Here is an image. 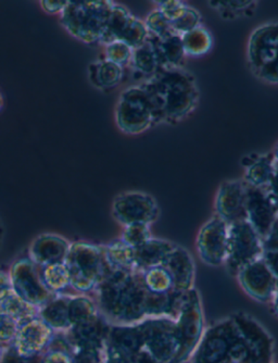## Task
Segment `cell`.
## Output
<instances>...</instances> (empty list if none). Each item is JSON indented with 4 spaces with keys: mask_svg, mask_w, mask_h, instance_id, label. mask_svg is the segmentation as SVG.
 <instances>
[{
    "mask_svg": "<svg viewBox=\"0 0 278 363\" xmlns=\"http://www.w3.org/2000/svg\"><path fill=\"white\" fill-rule=\"evenodd\" d=\"M151 38L155 43L161 68H182L184 60L187 56L185 54L181 35L173 33L171 35L161 40Z\"/></svg>",
    "mask_w": 278,
    "mask_h": 363,
    "instance_id": "25",
    "label": "cell"
},
{
    "mask_svg": "<svg viewBox=\"0 0 278 363\" xmlns=\"http://www.w3.org/2000/svg\"><path fill=\"white\" fill-rule=\"evenodd\" d=\"M40 358L42 356L36 357V358H24L13 350L11 345H9V346H6L4 350L0 363H40Z\"/></svg>",
    "mask_w": 278,
    "mask_h": 363,
    "instance_id": "40",
    "label": "cell"
},
{
    "mask_svg": "<svg viewBox=\"0 0 278 363\" xmlns=\"http://www.w3.org/2000/svg\"><path fill=\"white\" fill-rule=\"evenodd\" d=\"M150 297L139 271L110 270L93 293L100 315L111 325L149 319Z\"/></svg>",
    "mask_w": 278,
    "mask_h": 363,
    "instance_id": "1",
    "label": "cell"
},
{
    "mask_svg": "<svg viewBox=\"0 0 278 363\" xmlns=\"http://www.w3.org/2000/svg\"><path fill=\"white\" fill-rule=\"evenodd\" d=\"M71 289L77 294L91 295L109 272L104 246L93 242H73L65 261Z\"/></svg>",
    "mask_w": 278,
    "mask_h": 363,
    "instance_id": "4",
    "label": "cell"
},
{
    "mask_svg": "<svg viewBox=\"0 0 278 363\" xmlns=\"http://www.w3.org/2000/svg\"><path fill=\"white\" fill-rule=\"evenodd\" d=\"M130 65H132L135 72L146 77L145 81L151 79L155 73L160 70L158 55L155 50V43L150 36L145 44L133 50Z\"/></svg>",
    "mask_w": 278,
    "mask_h": 363,
    "instance_id": "28",
    "label": "cell"
},
{
    "mask_svg": "<svg viewBox=\"0 0 278 363\" xmlns=\"http://www.w3.org/2000/svg\"><path fill=\"white\" fill-rule=\"evenodd\" d=\"M255 1H210L208 5L214 7V9L218 10L223 18H237L240 14L246 13L248 10L252 9L253 6L257 5Z\"/></svg>",
    "mask_w": 278,
    "mask_h": 363,
    "instance_id": "38",
    "label": "cell"
},
{
    "mask_svg": "<svg viewBox=\"0 0 278 363\" xmlns=\"http://www.w3.org/2000/svg\"><path fill=\"white\" fill-rule=\"evenodd\" d=\"M104 250L110 270L135 271V250L121 238L104 245Z\"/></svg>",
    "mask_w": 278,
    "mask_h": 363,
    "instance_id": "29",
    "label": "cell"
},
{
    "mask_svg": "<svg viewBox=\"0 0 278 363\" xmlns=\"http://www.w3.org/2000/svg\"><path fill=\"white\" fill-rule=\"evenodd\" d=\"M172 30L179 35L201 26V14L199 11L185 5L182 11L171 21Z\"/></svg>",
    "mask_w": 278,
    "mask_h": 363,
    "instance_id": "34",
    "label": "cell"
},
{
    "mask_svg": "<svg viewBox=\"0 0 278 363\" xmlns=\"http://www.w3.org/2000/svg\"><path fill=\"white\" fill-rule=\"evenodd\" d=\"M151 238H152V234H151L150 225L137 223L124 226L121 240L135 250L137 247L142 246Z\"/></svg>",
    "mask_w": 278,
    "mask_h": 363,
    "instance_id": "36",
    "label": "cell"
},
{
    "mask_svg": "<svg viewBox=\"0 0 278 363\" xmlns=\"http://www.w3.org/2000/svg\"><path fill=\"white\" fill-rule=\"evenodd\" d=\"M0 312L12 318L19 325L28 320L38 317V308L26 303L11 289H8L0 298Z\"/></svg>",
    "mask_w": 278,
    "mask_h": 363,
    "instance_id": "30",
    "label": "cell"
},
{
    "mask_svg": "<svg viewBox=\"0 0 278 363\" xmlns=\"http://www.w3.org/2000/svg\"><path fill=\"white\" fill-rule=\"evenodd\" d=\"M267 195H269V199L273 203L274 207H275L276 211L278 213V171L275 170V174H274L273 179L269 182V186L265 189Z\"/></svg>",
    "mask_w": 278,
    "mask_h": 363,
    "instance_id": "44",
    "label": "cell"
},
{
    "mask_svg": "<svg viewBox=\"0 0 278 363\" xmlns=\"http://www.w3.org/2000/svg\"><path fill=\"white\" fill-rule=\"evenodd\" d=\"M116 123L128 135L144 133L157 124L152 101L143 83L121 93L116 107Z\"/></svg>",
    "mask_w": 278,
    "mask_h": 363,
    "instance_id": "8",
    "label": "cell"
},
{
    "mask_svg": "<svg viewBox=\"0 0 278 363\" xmlns=\"http://www.w3.org/2000/svg\"><path fill=\"white\" fill-rule=\"evenodd\" d=\"M124 68L107 59L95 61L89 67V77L91 84L101 91L112 89L123 79Z\"/></svg>",
    "mask_w": 278,
    "mask_h": 363,
    "instance_id": "26",
    "label": "cell"
},
{
    "mask_svg": "<svg viewBox=\"0 0 278 363\" xmlns=\"http://www.w3.org/2000/svg\"><path fill=\"white\" fill-rule=\"evenodd\" d=\"M175 245L162 238H151L142 246L135 248V271L143 272L161 266Z\"/></svg>",
    "mask_w": 278,
    "mask_h": 363,
    "instance_id": "24",
    "label": "cell"
},
{
    "mask_svg": "<svg viewBox=\"0 0 278 363\" xmlns=\"http://www.w3.org/2000/svg\"><path fill=\"white\" fill-rule=\"evenodd\" d=\"M8 274L12 291L33 307L40 309L55 296L44 284L40 267L28 257L14 261Z\"/></svg>",
    "mask_w": 278,
    "mask_h": 363,
    "instance_id": "11",
    "label": "cell"
},
{
    "mask_svg": "<svg viewBox=\"0 0 278 363\" xmlns=\"http://www.w3.org/2000/svg\"><path fill=\"white\" fill-rule=\"evenodd\" d=\"M263 246L265 250H278V217L269 235L263 240Z\"/></svg>",
    "mask_w": 278,
    "mask_h": 363,
    "instance_id": "42",
    "label": "cell"
},
{
    "mask_svg": "<svg viewBox=\"0 0 278 363\" xmlns=\"http://www.w3.org/2000/svg\"><path fill=\"white\" fill-rule=\"evenodd\" d=\"M4 350H5V347H4L3 345H0V359L3 357Z\"/></svg>",
    "mask_w": 278,
    "mask_h": 363,
    "instance_id": "51",
    "label": "cell"
},
{
    "mask_svg": "<svg viewBox=\"0 0 278 363\" xmlns=\"http://www.w3.org/2000/svg\"><path fill=\"white\" fill-rule=\"evenodd\" d=\"M18 328H19L18 322L0 312V345H3L4 347L11 345L16 337Z\"/></svg>",
    "mask_w": 278,
    "mask_h": 363,
    "instance_id": "39",
    "label": "cell"
},
{
    "mask_svg": "<svg viewBox=\"0 0 278 363\" xmlns=\"http://www.w3.org/2000/svg\"><path fill=\"white\" fill-rule=\"evenodd\" d=\"M259 157L260 154L247 155V156H245L243 159H241V166H243L245 169L248 168V167H250L252 163H255V161L257 160Z\"/></svg>",
    "mask_w": 278,
    "mask_h": 363,
    "instance_id": "47",
    "label": "cell"
},
{
    "mask_svg": "<svg viewBox=\"0 0 278 363\" xmlns=\"http://www.w3.org/2000/svg\"><path fill=\"white\" fill-rule=\"evenodd\" d=\"M246 214L247 221L265 240L278 217L265 189L246 184Z\"/></svg>",
    "mask_w": 278,
    "mask_h": 363,
    "instance_id": "20",
    "label": "cell"
},
{
    "mask_svg": "<svg viewBox=\"0 0 278 363\" xmlns=\"http://www.w3.org/2000/svg\"><path fill=\"white\" fill-rule=\"evenodd\" d=\"M246 346L232 317L208 326L189 363H243Z\"/></svg>",
    "mask_w": 278,
    "mask_h": 363,
    "instance_id": "3",
    "label": "cell"
},
{
    "mask_svg": "<svg viewBox=\"0 0 278 363\" xmlns=\"http://www.w3.org/2000/svg\"><path fill=\"white\" fill-rule=\"evenodd\" d=\"M111 324L101 315L85 323L79 324L65 334L73 354L77 352H104Z\"/></svg>",
    "mask_w": 278,
    "mask_h": 363,
    "instance_id": "19",
    "label": "cell"
},
{
    "mask_svg": "<svg viewBox=\"0 0 278 363\" xmlns=\"http://www.w3.org/2000/svg\"><path fill=\"white\" fill-rule=\"evenodd\" d=\"M104 363H133L132 361L126 359V357L121 356V354H116V352H109L106 348V358H104Z\"/></svg>",
    "mask_w": 278,
    "mask_h": 363,
    "instance_id": "45",
    "label": "cell"
},
{
    "mask_svg": "<svg viewBox=\"0 0 278 363\" xmlns=\"http://www.w3.org/2000/svg\"><path fill=\"white\" fill-rule=\"evenodd\" d=\"M149 32L145 22L133 16L124 6L114 3L101 45L122 42L130 48H138L148 40Z\"/></svg>",
    "mask_w": 278,
    "mask_h": 363,
    "instance_id": "14",
    "label": "cell"
},
{
    "mask_svg": "<svg viewBox=\"0 0 278 363\" xmlns=\"http://www.w3.org/2000/svg\"><path fill=\"white\" fill-rule=\"evenodd\" d=\"M70 296L65 293L55 295L48 303L38 309V317L55 333H67L72 328L69 315Z\"/></svg>",
    "mask_w": 278,
    "mask_h": 363,
    "instance_id": "23",
    "label": "cell"
},
{
    "mask_svg": "<svg viewBox=\"0 0 278 363\" xmlns=\"http://www.w3.org/2000/svg\"><path fill=\"white\" fill-rule=\"evenodd\" d=\"M160 214L158 203L155 197L143 191H126L114 198L112 216L121 225L147 224L151 225Z\"/></svg>",
    "mask_w": 278,
    "mask_h": 363,
    "instance_id": "13",
    "label": "cell"
},
{
    "mask_svg": "<svg viewBox=\"0 0 278 363\" xmlns=\"http://www.w3.org/2000/svg\"><path fill=\"white\" fill-rule=\"evenodd\" d=\"M55 332L40 317L20 324L11 346L24 358L40 357L47 350Z\"/></svg>",
    "mask_w": 278,
    "mask_h": 363,
    "instance_id": "18",
    "label": "cell"
},
{
    "mask_svg": "<svg viewBox=\"0 0 278 363\" xmlns=\"http://www.w3.org/2000/svg\"><path fill=\"white\" fill-rule=\"evenodd\" d=\"M143 85L152 101L157 123L182 121L196 109L199 101L195 77L182 68H161Z\"/></svg>",
    "mask_w": 278,
    "mask_h": 363,
    "instance_id": "2",
    "label": "cell"
},
{
    "mask_svg": "<svg viewBox=\"0 0 278 363\" xmlns=\"http://www.w3.org/2000/svg\"><path fill=\"white\" fill-rule=\"evenodd\" d=\"M4 238H5V228H4L3 222L0 220V248L3 245Z\"/></svg>",
    "mask_w": 278,
    "mask_h": 363,
    "instance_id": "49",
    "label": "cell"
},
{
    "mask_svg": "<svg viewBox=\"0 0 278 363\" xmlns=\"http://www.w3.org/2000/svg\"><path fill=\"white\" fill-rule=\"evenodd\" d=\"M113 1H67L60 14L62 28L75 40L87 45L101 43Z\"/></svg>",
    "mask_w": 278,
    "mask_h": 363,
    "instance_id": "5",
    "label": "cell"
},
{
    "mask_svg": "<svg viewBox=\"0 0 278 363\" xmlns=\"http://www.w3.org/2000/svg\"><path fill=\"white\" fill-rule=\"evenodd\" d=\"M10 289L11 285H10L9 274L5 271L0 270V298Z\"/></svg>",
    "mask_w": 278,
    "mask_h": 363,
    "instance_id": "46",
    "label": "cell"
},
{
    "mask_svg": "<svg viewBox=\"0 0 278 363\" xmlns=\"http://www.w3.org/2000/svg\"><path fill=\"white\" fill-rule=\"evenodd\" d=\"M274 157H275V168L278 171V145L275 147V150H273Z\"/></svg>",
    "mask_w": 278,
    "mask_h": 363,
    "instance_id": "50",
    "label": "cell"
},
{
    "mask_svg": "<svg viewBox=\"0 0 278 363\" xmlns=\"http://www.w3.org/2000/svg\"><path fill=\"white\" fill-rule=\"evenodd\" d=\"M40 7L48 14H61L67 7V1H40Z\"/></svg>",
    "mask_w": 278,
    "mask_h": 363,
    "instance_id": "43",
    "label": "cell"
},
{
    "mask_svg": "<svg viewBox=\"0 0 278 363\" xmlns=\"http://www.w3.org/2000/svg\"><path fill=\"white\" fill-rule=\"evenodd\" d=\"M161 266L165 267L171 275L175 291L186 294L195 289V260L183 246L175 245Z\"/></svg>",
    "mask_w": 278,
    "mask_h": 363,
    "instance_id": "22",
    "label": "cell"
},
{
    "mask_svg": "<svg viewBox=\"0 0 278 363\" xmlns=\"http://www.w3.org/2000/svg\"><path fill=\"white\" fill-rule=\"evenodd\" d=\"M265 254L262 238L249 222L241 221L228 226V254L224 267L232 277Z\"/></svg>",
    "mask_w": 278,
    "mask_h": 363,
    "instance_id": "10",
    "label": "cell"
},
{
    "mask_svg": "<svg viewBox=\"0 0 278 363\" xmlns=\"http://www.w3.org/2000/svg\"><path fill=\"white\" fill-rule=\"evenodd\" d=\"M228 224L220 218L212 217L200 228L196 238L198 256L206 266H224L228 254Z\"/></svg>",
    "mask_w": 278,
    "mask_h": 363,
    "instance_id": "15",
    "label": "cell"
},
{
    "mask_svg": "<svg viewBox=\"0 0 278 363\" xmlns=\"http://www.w3.org/2000/svg\"><path fill=\"white\" fill-rule=\"evenodd\" d=\"M175 330L177 350L172 363L189 362L206 331L201 295L196 287L184 296L179 315L175 319Z\"/></svg>",
    "mask_w": 278,
    "mask_h": 363,
    "instance_id": "6",
    "label": "cell"
},
{
    "mask_svg": "<svg viewBox=\"0 0 278 363\" xmlns=\"http://www.w3.org/2000/svg\"><path fill=\"white\" fill-rule=\"evenodd\" d=\"M247 59L255 77L278 85V21L267 22L251 33Z\"/></svg>",
    "mask_w": 278,
    "mask_h": 363,
    "instance_id": "7",
    "label": "cell"
},
{
    "mask_svg": "<svg viewBox=\"0 0 278 363\" xmlns=\"http://www.w3.org/2000/svg\"><path fill=\"white\" fill-rule=\"evenodd\" d=\"M143 348L135 363H172L177 350L175 320L149 318L140 322Z\"/></svg>",
    "mask_w": 278,
    "mask_h": 363,
    "instance_id": "9",
    "label": "cell"
},
{
    "mask_svg": "<svg viewBox=\"0 0 278 363\" xmlns=\"http://www.w3.org/2000/svg\"><path fill=\"white\" fill-rule=\"evenodd\" d=\"M144 22L151 38L161 40V38H167V36L171 35L174 33L172 30L171 21L160 10H153L152 12L148 14Z\"/></svg>",
    "mask_w": 278,
    "mask_h": 363,
    "instance_id": "35",
    "label": "cell"
},
{
    "mask_svg": "<svg viewBox=\"0 0 278 363\" xmlns=\"http://www.w3.org/2000/svg\"><path fill=\"white\" fill-rule=\"evenodd\" d=\"M226 363H237V362H226Z\"/></svg>",
    "mask_w": 278,
    "mask_h": 363,
    "instance_id": "53",
    "label": "cell"
},
{
    "mask_svg": "<svg viewBox=\"0 0 278 363\" xmlns=\"http://www.w3.org/2000/svg\"><path fill=\"white\" fill-rule=\"evenodd\" d=\"M230 317L246 346L243 363H274L275 342L267 328L246 312H235Z\"/></svg>",
    "mask_w": 278,
    "mask_h": 363,
    "instance_id": "12",
    "label": "cell"
},
{
    "mask_svg": "<svg viewBox=\"0 0 278 363\" xmlns=\"http://www.w3.org/2000/svg\"><path fill=\"white\" fill-rule=\"evenodd\" d=\"M243 291L261 303H271L277 289V281L263 258L257 259L243 267L237 274Z\"/></svg>",
    "mask_w": 278,
    "mask_h": 363,
    "instance_id": "16",
    "label": "cell"
},
{
    "mask_svg": "<svg viewBox=\"0 0 278 363\" xmlns=\"http://www.w3.org/2000/svg\"><path fill=\"white\" fill-rule=\"evenodd\" d=\"M262 258L275 277L278 285V250H265Z\"/></svg>",
    "mask_w": 278,
    "mask_h": 363,
    "instance_id": "41",
    "label": "cell"
},
{
    "mask_svg": "<svg viewBox=\"0 0 278 363\" xmlns=\"http://www.w3.org/2000/svg\"><path fill=\"white\" fill-rule=\"evenodd\" d=\"M140 273L145 287L151 294H165L173 291V281L165 267H153Z\"/></svg>",
    "mask_w": 278,
    "mask_h": 363,
    "instance_id": "33",
    "label": "cell"
},
{
    "mask_svg": "<svg viewBox=\"0 0 278 363\" xmlns=\"http://www.w3.org/2000/svg\"><path fill=\"white\" fill-rule=\"evenodd\" d=\"M216 217L228 225L246 221V183L243 179L225 181L216 191L214 201Z\"/></svg>",
    "mask_w": 278,
    "mask_h": 363,
    "instance_id": "17",
    "label": "cell"
},
{
    "mask_svg": "<svg viewBox=\"0 0 278 363\" xmlns=\"http://www.w3.org/2000/svg\"><path fill=\"white\" fill-rule=\"evenodd\" d=\"M269 307H271L272 313H273L275 317L278 318V285L275 294H274L273 298H272L271 303H269Z\"/></svg>",
    "mask_w": 278,
    "mask_h": 363,
    "instance_id": "48",
    "label": "cell"
},
{
    "mask_svg": "<svg viewBox=\"0 0 278 363\" xmlns=\"http://www.w3.org/2000/svg\"><path fill=\"white\" fill-rule=\"evenodd\" d=\"M186 56H204L210 52L213 45L211 34L204 26H200L182 35Z\"/></svg>",
    "mask_w": 278,
    "mask_h": 363,
    "instance_id": "31",
    "label": "cell"
},
{
    "mask_svg": "<svg viewBox=\"0 0 278 363\" xmlns=\"http://www.w3.org/2000/svg\"><path fill=\"white\" fill-rule=\"evenodd\" d=\"M275 157L274 152L260 155L257 160L246 169L243 182L250 186L265 189L275 174Z\"/></svg>",
    "mask_w": 278,
    "mask_h": 363,
    "instance_id": "27",
    "label": "cell"
},
{
    "mask_svg": "<svg viewBox=\"0 0 278 363\" xmlns=\"http://www.w3.org/2000/svg\"><path fill=\"white\" fill-rule=\"evenodd\" d=\"M4 105V99H3V95H1V93H0V109L3 108Z\"/></svg>",
    "mask_w": 278,
    "mask_h": 363,
    "instance_id": "52",
    "label": "cell"
},
{
    "mask_svg": "<svg viewBox=\"0 0 278 363\" xmlns=\"http://www.w3.org/2000/svg\"><path fill=\"white\" fill-rule=\"evenodd\" d=\"M71 242L56 233H42L28 247V258L40 268L65 263Z\"/></svg>",
    "mask_w": 278,
    "mask_h": 363,
    "instance_id": "21",
    "label": "cell"
},
{
    "mask_svg": "<svg viewBox=\"0 0 278 363\" xmlns=\"http://www.w3.org/2000/svg\"><path fill=\"white\" fill-rule=\"evenodd\" d=\"M40 273L44 284L51 294L58 295L71 289L69 271L65 263H57L40 268Z\"/></svg>",
    "mask_w": 278,
    "mask_h": 363,
    "instance_id": "32",
    "label": "cell"
},
{
    "mask_svg": "<svg viewBox=\"0 0 278 363\" xmlns=\"http://www.w3.org/2000/svg\"><path fill=\"white\" fill-rule=\"evenodd\" d=\"M133 49L122 42H113L104 45V59L121 65L122 68L130 65Z\"/></svg>",
    "mask_w": 278,
    "mask_h": 363,
    "instance_id": "37",
    "label": "cell"
}]
</instances>
